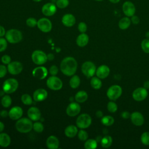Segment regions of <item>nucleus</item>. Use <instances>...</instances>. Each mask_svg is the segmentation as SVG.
<instances>
[{
	"label": "nucleus",
	"mask_w": 149,
	"mask_h": 149,
	"mask_svg": "<svg viewBox=\"0 0 149 149\" xmlns=\"http://www.w3.org/2000/svg\"><path fill=\"white\" fill-rule=\"evenodd\" d=\"M4 127V124L2 122H0V133H1L3 130Z\"/></svg>",
	"instance_id": "55"
},
{
	"label": "nucleus",
	"mask_w": 149,
	"mask_h": 149,
	"mask_svg": "<svg viewBox=\"0 0 149 149\" xmlns=\"http://www.w3.org/2000/svg\"><path fill=\"white\" fill-rule=\"evenodd\" d=\"M27 115L31 120L37 121L41 118V112L38 108L37 107H30L27 111Z\"/></svg>",
	"instance_id": "19"
},
{
	"label": "nucleus",
	"mask_w": 149,
	"mask_h": 149,
	"mask_svg": "<svg viewBox=\"0 0 149 149\" xmlns=\"http://www.w3.org/2000/svg\"><path fill=\"white\" fill-rule=\"evenodd\" d=\"M148 95V92L144 87H139L135 89L132 94L133 99L137 101H141L145 100Z\"/></svg>",
	"instance_id": "12"
},
{
	"label": "nucleus",
	"mask_w": 149,
	"mask_h": 149,
	"mask_svg": "<svg viewBox=\"0 0 149 149\" xmlns=\"http://www.w3.org/2000/svg\"><path fill=\"white\" fill-rule=\"evenodd\" d=\"M146 37H147V38H149V31H147V32L146 33Z\"/></svg>",
	"instance_id": "57"
},
{
	"label": "nucleus",
	"mask_w": 149,
	"mask_h": 149,
	"mask_svg": "<svg viewBox=\"0 0 149 149\" xmlns=\"http://www.w3.org/2000/svg\"><path fill=\"white\" fill-rule=\"evenodd\" d=\"M33 1H34V2H40V1H41L42 0H33Z\"/></svg>",
	"instance_id": "58"
},
{
	"label": "nucleus",
	"mask_w": 149,
	"mask_h": 149,
	"mask_svg": "<svg viewBox=\"0 0 149 149\" xmlns=\"http://www.w3.org/2000/svg\"><path fill=\"white\" fill-rule=\"evenodd\" d=\"M5 38L9 42L16 44L22 40V34L17 29H10L6 32Z\"/></svg>",
	"instance_id": "3"
},
{
	"label": "nucleus",
	"mask_w": 149,
	"mask_h": 149,
	"mask_svg": "<svg viewBox=\"0 0 149 149\" xmlns=\"http://www.w3.org/2000/svg\"><path fill=\"white\" fill-rule=\"evenodd\" d=\"M7 68L5 65H0V78L3 77L7 73Z\"/></svg>",
	"instance_id": "47"
},
{
	"label": "nucleus",
	"mask_w": 149,
	"mask_h": 149,
	"mask_svg": "<svg viewBox=\"0 0 149 149\" xmlns=\"http://www.w3.org/2000/svg\"><path fill=\"white\" fill-rule=\"evenodd\" d=\"M7 69L10 74L13 75H16L19 74L22 71L23 66L20 62L17 61H13L8 64Z\"/></svg>",
	"instance_id": "14"
},
{
	"label": "nucleus",
	"mask_w": 149,
	"mask_h": 149,
	"mask_svg": "<svg viewBox=\"0 0 149 149\" xmlns=\"http://www.w3.org/2000/svg\"><path fill=\"white\" fill-rule=\"evenodd\" d=\"M18 81L13 78H10L6 80L2 85V89L4 93L11 94L14 93L18 87Z\"/></svg>",
	"instance_id": "4"
},
{
	"label": "nucleus",
	"mask_w": 149,
	"mask_h": 149,
	"mask_svg": "<svg viewBox=\"0 0 149 149\" xmlns=\"http://www.w3.org/2000/svg\"><path fill=\"white\" fill-rule=\"evenodd\" d=\"M130 113L128 111H123L121 113V116L124 119H128L130 117Z\"/></svg>",
	"instance_id": "49"
},
{
	"label": "nucleus",
	"mask_w": 149,
	"mask_h": 149,
	"mask_svg": "<svg viewBox=\"0 0 149 149\" xmlns=\"http://www.w3.org/2000/svg\"><path fill=\"white\" fill-rule=\"evenodd\" d=\"M87 29V24L84 22H80L78 24V30L81 33H84Z\"/></svg>",
	"instance_id": "44"
},
{
	"label": "nucleus",
	"mask_w": 149,
	"mask_h": 149,
	"mask_svg": "<svg viewBox=\"0 0 149 149\" xmlns=\"http://www.w3.org/2000/svg\"><path fill=\"white\" fill-rule=\"evenodd\" d=\"M94 1H102L104 0H94Z\"/></svg>",
	"instance_id": "59"
},
{
	"label": "nucleus",
	"mask_w": 149,
	"mask_h": 149,
	"mask_svg": "<svg viewBox=\"0 0 149 149\" xmlns=\"http://www.w3.org/2000/svg\"><path fill=\"white\" fill-rule=\"evenodd\" d=\"M26 24L30 27H34L37 24V20L34 17H29L26 21Z\"/></svg>",
	"instance_id": "42"
},
{
	"label": "nucleus",
	"mask_w": 149,
	"mask_h": 149,
	"mask_svg": "<svg viewBox=\"0 0 149 149\" xmlns=\"http://www.w3.org/2000/svg\"><path fill=\"white\" fill-rule=\"evenodd\" d=\"M46 144L49 149H56L59 147V142L56 137L55 136H49L46 141Z\"/></svg>",
	"instance_id": "23"
},
{
	"label": "nucleus",
	"mask_w": 149,
	"mask_h": 149,
	"mask_svg": "<svg viewBox=\"0 0 149 149\" xmlns=\"http://www.w3.org/2000/svg\"><path fill=\"white\" fill-rule=\"evenodd\" d=\"M33 123L30 119L23 118L17 120L16 123V130L22 133H26L30 132L33 129Z\"/></svg>",
	"instance_id": "2"
},
{
	"label": "nucleus",
	"mask_w": 149,
	"mask_h": 149,
	"mask_svg": "<svg viewBox=\"0 0 149 149\" xmlns=\"http://www.w3.org/2000/svg\"><path fill=\"white\" fill-rule=\"evenodd\" d=\"M47 55V59L49 61H52L54 58V55L52 54H48Z\"/></svg>",
	"instance_id": "52"
},
{
	"label": "nucleus",
	"mask_w": 149,
	"mask_h": 149,
	"mask_svg": "<svg viewBox=\"0 0 149 149\" xmlns=\"http://www.w3.org/2000/svg\"><path fill=\"white\" fill-rule=\"evenodd\" d=\"M81 110V108L79 103L72 102L70 103L66 108V113L69 116H75L78 115Z\"/></svg>",
	"instance_id": "15"
},
{
	"label": "nucleus",
	"mask_w": 149,
	"mask_h": 149,
	"mask_svg": "<svg viewBox=\"0 0 149 149\" xmlns=\"http://www.w3.org/2000/svg\"><path fill=\"white\" fill-rule=\"evenodd\" d=\"M97 147V142L94 139H88L86 140L84 148L86 149H94Z\"/></svg>",
	"instance_id": "32"
},
{
	"label": "nucleus",
	"mask_w": 149,
	"mask_h": 149,
	"mask_svg": "<svg viewBox=\"0 0 149 149\" xmlns=\"http://www.w3.org/2000/svg\"><path fill=\"white\" fill-rule=\"evenodd\" d=\"M131 23V20L129 17L125 16L120 19L118 23V26L121 30H126L129 27Z\"/></svg>",
	"instance_id": "27"
},
{
	"label": "nucleus",
	"mask_w": 149,
	"mask_h": 149,
	"mask_svg": "<svg viewBox=\"0 0 149 149\" xmlns=\"http://www.w3.org/2000/svg\"><path fill=\"white\" fill-rule=\"evenodd\" d=\"M95 114L98 118H102L103 116V113L101 111H97Z\"/></svg>",
	"instance_id": "53"
},
{
	"label": "nucleus",
	"mask_w": 149,
	"mask_h": 149,
	"mask_svg": "<svg viewBox=\"0 0 149 149\" xmlns=\"http://www.w3.org/2000/svg\"><path fill=\"white\" fill-rule=\"evenodd\" d=\"M69 3V0H57L56 1V5L57 8L60 9H64L66 8Z\"/></svg>",
	"instance_id": "37"
},
{
	"label": "nucleus",
	"mask_w": 149,
	"mask_h": 149,
	"mask_svg": "<svg viewBox=\"0 0 149 149\" xmlns=\"http://www.w3.org/2000/svg\"><path fill=\"white\" fill-rule=\"evenodd\" d=\"M122 93V89L120 86L113 85L107 90V95L112 101H115L119 98Z\"/></svg>",
	"instance_id": "5"
},
{
	"label": "nucleus",
	"mask_w": 149,
	"mask_h": 149,
	"mask_svg": "<svg viewBox=\"0 0 149 149\" xmlns=\"http://www.w3.org/2000/svg\"><path fill=\"white\" fill-rule=\"evenodd\" d=\"M23 115V110L21 107L15 106L12 107L9 112V116L12 120L19 119Z\"/></svg>",
	"instance_id": "17"
},
{
	"label": "nucleus",
	"mask_w": 149,
	"mask_h": 149,
	"mask_svg": "<svg viewBox=\"0 0 149 149\" xmlns=\"http://www.w3.org/2000/svg\"><path fill=\"white\" fill-rule=\"evenodd\" d=\"M132 123L136 126H141L144 122V118L143 115L139 112H134L130 115Z\"/></svg>",
	"instance_id": "18"
},
{
	"label": "nucleus",
	"mask_w": 149,
	"mask_h": 149,
	"mask_svg": "<svg viewBox=\"0 0 149 149\" xmlns=\"http://www.w3.org/2000/svg\"><path fill=\"white\" fill-rule=\"evenodd\" d=\"M101 123L107 126H109L114 123V119L109 115L105 116L101 118Z\"/></svg>",
	"instance_id": "33"
},
{
	"label": "nucleus",
	"mask_w": 149,
	"mask_h": 149,
	"mask_svg": "<svg viewBox=\"0 0 149 149\" xmlns=\"http://www.w3.org/2000/svg\"><path fill=\"white\" fill-rule=\"evenodd\" d=\"M33 75L38 79H44L48 74V70L44 66H38L34 68L33 70Z\"/></svg>",
	"instance_id": "16"
},
{
	"label": "nucleus",
	"mask_w": 149,
	"mask_h": 149,
	"mask_svg": "<svg viewBox=\"0 0 149 149\" xmlns=\"http://www.w3.org/2000/svg\"><path fill=\"white\" fill-rule=\"evenodd\" d=\"M56 5L53 3L48 2L44 4L41 8L42 13L46 16H53L56 12Z\"/></svg>",
	"instance_id": "13"
},
{
	"label": "nucleus",
	"mask_w": 149,
	"mask_h": 149,
	"mask_svg": "<svg viewBox=\"0 0 149 149\" xmlns=\"http://www.w3.org/2000/svg\"><path fill=\"white\" fill-rule=\"evenodd\" d=\"M77 68L76 59L70 56L65 58L61 62L60 68L61 72L66 76H71L74 74Z\"/></svg>",
	"instance_id": "1"
},
{
	"label": "nucleus",
	"mask_w": 149,
	"mask_h": 149,
	"mask_svg": "<svg viewBox=\"0 0 149 149\" xmlns=\"http://www.w3.org/2000/svg\"><path fill=\"white\" fill-rule=\"evenodd\" d=\"M10 137L5 133H0V146L6 147L10 144Z\"/></svg>",
	"instance_id": "26"
},
{
	"label": "nucleus",
	"mask_w": 149,
	"mask_h": 149,
	"mask_svg": "<svg viewBox=\"0 0 149 149\" xmlns=\"http://www.w3.org/2000/svg\"><path fill=\"white\" fill-rule=\"evenodd\" d=\"M141 46L143 51L147 54H149V39H144L141 43Z\"/></svg>",
	"instance_id": "38"
},
{
	"label": "nucleus",
	"mask_w": 149,
	"mask_h": 149,
	"mask_svg": "<svg viewBox=\"0 0 149 149\" xmlns=\"http://www.w3.org/2000/svg\"><path fill=\"white\" fill-rule=\"evenodd\" d=\"M62 23L66 27H72L76 23V18L72 14L66 13L63 16Z\"/></svg>",
	"instance_id": "22"
},
{
	"label": "nucleus",
	"mask_w": 149,
	"mask_h": 149,
	"mask_svg": "<svg viewBox=\"0 0 149 149\" xmlns=\"http://www.w3.org/2000/svg\"><path fill=\"white\" fill-rule=\"evenodd\" d=\"M80 83V79L79 77L77 75H73L69 81L70 86L72 88H77L79 86Z\"/></svg>",
	"instance_id": "30"
},
{
	"label": "nucleus",
	"mask_w": 149,
	"mask_h": 149,
	"mask_svg": "<svg viewBox=\"0 0 149 149\" xmlns=\"http://www.w3.org/2000/svg\"><path fill=\"white\" fill-rule=\"evenodd\" d=\"M33 62L36 65H42L45 63L47 59V55L41 50L34 51L31 55Z\"/></svg>",
	"instance_id": "8"
},
{
	"label": "nucleus",
	"mask_w": 149,
	"mask_h": 149,
	"mask_svg": "<svg viewBox=\"0 0 149 149\" xmlns=\"http://www.w3.org/2000/svg\"><path fill=\"white\" fill-rule=\"evenodd\" d=\"M88 98L87 93L85 91H78L74 97L76 102L79 103H82L85 102Z\"/></svg>",
	"instance_id": "28"
},
{
	"label": "nucleus",
	"mask_w": 149,
	"mask_h": 149,
	"mask_svg": "<svg viewBox=\"0 0 149 149\" xmlns=\"http://www.w3.org/2000/svg\"><path fill=\"white\" fill-rule=\"evenodd\" d=\"M144 87L146 89L149 88V81H146L144 83Z\"/></svg>",
	"instance_id": "54"
},
{
	"label": "nucleus",
	"mask_w": 149,
	"mask_h": 149,
	"mask_svg": "<svg viewBox=\"0 0 149 149\" xmlns=\"http://www.w3.org/2000/svg\"><path fill=\"white\" fill-rule=\"evenodd\" d=\"M6 39H5L2 37H0V52L4 51L8 46Z\"/></svg>",
	"instance_id": "43"
},
{
	"label": "nucleus",
	"mask_w": 149,
	"mask_h": 149,
	"mask_svg": "<svg viewBox=\"0 0 149 149\" xmlns=\"http://www.w3.org/2000/svg\"><path fill=\"white\" fill-rule=\"evenodd\" d=\"M1 61L3 64L8 65L11 62V58L8 55H4L1 58Z\"/></svg>",
	"instance_id": "45"
},
{
	"label": "nucleus",
	"mask_w": 149,
	"mask_h": 149,
	"mask_svg": "<svg viewBox=\"0 0 149 149\" xmlns=\"http://www.w3.org/2000/svg\"><path fill=\"white\" fill-rule=\"evenodd\" d=\"M78 133L77 128L74 125H69L66 127L65 129V135L70 138L74 137L76 136Z\"/></svg>",
	"instance_id": "25"
},
{
	"label": "nucleus",
	"mask_w": 149,
	"mask_h": 149,
	"mask_svg": "<svg viewBox=\"0 0 149 149\" xmlns=\"http://www.w3.org/2000/svg\"><path fill=\"white\" fill-rule=\"evenodd\" d=\"M33 129L35 132L37 133H41L44 130V126L41 122H36L33 125Z\"/></svg>",
	"instance_id": "40"
},
{
	"label": "nucleus",
	"mask_w": 149,
	"mask_h": 149,
	"mask_svg": "<svg viewBox=\"0 0 149 149\" xmlns=\"http://www.w3.org/2000/svg\"><path fill=\"white\" fill-rule=\"evenodd\" d=\"M112 143V139L110 136H104L101 140V146L104 148L109 147Z\"/></svg>",
	"instance_id": "31"
},
{
	"label": "nucleus",
	"mask_w": 149,
	"mask_h": 149,
	"mask_svg": "<svg viewBox=\"0 0 149 149\" xmlns=\"http://www.w3.org/2000/svg\"><path fill=\"white\" fill-rule=\"evenodd\" d=\"M12 104V99L8 95H4L1 99V104L4 108H8Z\"/></svg>",
	"instance_id": "34"
},
{
	"label": "nucleus",
	"mask_w": 149,
	"mask_h": 149,
	"mask_svg": "<svg viewBox=\"0 0 149 149\" xmlns=\"http://www.w3.org/2000/svg\"><path fill=\"white\" fill-rule=\"evenodd\" d=\"M108 1L112 3H118L120 2V0H108Z\"/></svg>",
	"instance_id": "56"
},
{
	"label": "nucleus",
	"mask_w": 149,
	"mask_h": 149,
	"mask_svg": "<svg viewBox=\"0 0 149 149\" xmlns=\"http://www.w3.org/2000/svg\"><path fill=\"white\" fill-rule=\"evenodd\" d=\"M81 71L87 77H93L96 72L95 65L92 62L86 61L81 66Z\"/></svg>",
	"instance_id": "7"
},
{
	"label": "nucleus",
	"mask_w": 149,
	"mask_h": 149,
	"mask_svg": "<svg viewBox=\"0 0 149 149\" xmlns=\"http://www.w3.org/2000/svg\"><path fill=\"white\" fill-rule=\"evenodd\" d=\"M0 116L2 118H6L9 116V112L6 110H2L0 112Z\"/></svg>",
	"instance_id": "50"
},
{
	"label": "nucleus",
	"mask_w": 149,
	"mask_h": 149,
	"mask_svg": "<svg viewBox=\"0 0 149 149\" xmlns=\"http://www.w3.org/2000/svg\"><path fill=\"white\" fill-rule=\"evenodd\" d=\"M76 125L80 129L88 127L91 123V118L87 113H83L79 115L76 119Z\"/></svg>",
	"instance_id": "6"
},
{
	"label": "nucleus",
	"mask_w": 149,
	"mask_h": 149,
	"mask_svg": "<svg viewBox=\"0 0 149 149\" xmlns=\"http://www.w3.org/2000/svg\"><path fill=\"white\" fill-rule=\"evenodd\" d=\"M90 84L93 88H94L95 90H98L102 86V82L99 77H93L91 79Z\"/></svg>",
	"instance_id": "29"
},
{
	"label": "nucleus",
	"mask_w": 149,
	"mask_h": 149,
	"mask_svg": "<svg viewBox=\"0 0 149 149\" xmlns=\"http://www.w3.org/2000/svg\"><path fill=\"white\" fill-rule=\"evenodd\" d=\"M122 10L126 16L131 17L135 14L136 7L132 2L126 1L122 5Z\"/></svg>",
	"instance_id": "11"
},
{
	"label": "nucleus",
	"mask_w": 149,
	"mask_h": 149,
	"mask_svg": "<svg viewBox=\"0 0 149 149\" xmlns=\"http://www.w3.org/2000/svg\"><path fill=\"white\" fill-rule=\"evenodd\" d=\"M141 143L145 146H149V132H144L140 137Z\"/></svg>",
	"instance_id": "36"
},
{
	"label": "nucleus",
	"mask_w": 149,
	"mask_h": 149,
	"mask_svg": "<svg viewBox=\"0 0 149 149\" xmlns=\"http://www.w3.org/2000/svg\"><path fill=\"white\" fill-rule=\"evenodd\" d=\"M47 85L49 88L52 90H59L62 87V81L55 76L49 77L47 80Z\"/></svg>",
	"instance_id": "9"
},
{
	"label": "nucleus",
	"mask_w": 149,
	"mask_h": 149,
	"mask_svg": "<svg viewBox=\"0 0 149 149\" xmlns=\"http://www.w3.org/2000/svg\"><path fill=\"white\" fill-rule=\"evenodd\" d=\"M38 28L44 33H48L52 29V23L47 18L42 17L37 21Z\"/></svg>",
	"instance_id": "10"
},
{
	"label": "nucleus",
	"mask_w": 149,
	"mask_h": 149,
	"mask_svg": "<svg viewBox=\"0 0 149 149\" xmlns=\"http://www.w3.org/2000/svg\"><path fill=\"white\" fill-rule=\"evenodd\" d=\"M78 137L81 141H86L88 139V133L82 129L78 132Z\"/></svg>",
	"instance_id": "41"
},
{
	"label": "nucleus",
	"mask_w": 149,
	"mask_h": 149,
	"mask_svg": "<svg viewBox=\"0 0 149 149\" xmlns=\"http://www.w3.org/2000/svg\"><path fill=\"white\" fill-rule=\"evenodd\" d=\"M48 96L47 91L43 88H38L33 93V99L35 101H42L47 98Z\"/></svg>",
	"instance_id": "20"
},
{
	"label": "nucleus",
	"mask_w": 149,
	"mask_h": 149,
	"mask_svg": "<svg viewBox=\"0 0 149 149\" xmlns=\"http://www.w3.org/2000/svg\"><path fill=\"white\" fill-rule=\"evenodd\" d=\"M49 72L52 76H56L58 73V68L56 65H52L49 68Z\"/></svg>",
	"instance_id": "46"
},
{
	"label": "nucleus",
	"mask_w": 149,
	"mask_h": 149,
	"mask_svg": "<svg viewBox=\"0 0 149 149\" xmlns=\"http://www.w3.org/2000/svg\"><path fill=\"white\" fill-rule=\"evenodd\" d=\"M110 72V70L108 66L105 65L100 66L97 69H96V75L100 79H105L108 76Z\"/></svg>",
	"instance_id": "21"
},
{
	"label": "nucleus",
	"mask_w": 149,
	"mask_h": 149,
	"mask_svg": "<svg viewBox=\"0 0 149 149\" xmlns=\"http://www.w3.org/2000/svg\"><path fill=\"white\" fill-rule=\"evenodd\" d=\"M107 109L110 112L114 113L118 109V105L115 102L113 101H110L107 104Z\"/></svg>",
	"instance_id": "39"
},
{
	"label": "nucleus",
	"mask_w": 149,
	"mask_h": 149,
	"mask_svg": "<svg viewBox=\"0 0 149 149\" xmlns=\"http://www.w3.org/2000/svg\"><path fill=\"white\" fill-rule=\"evenodd\" d=\"M89 38L87 34L85 33H81L78 36L76 39V44L80 47H85L88 42Z\"/></svg>",
	"instance_id": "24"
},
{
	"label": "nucleus",
	"mask_w": 149,
	"mask_h": 149,
	"mask_svg": "<svg viewBox=\"0 0 149 149\" xmlns=\"http://www.w3.org/2000/svg\"><path fill=\"white\" fill-rule=\"evenodd\" d=\"M5 34H6V32L4 27L2 26H0V37H3V36L5 35Z\"/></svg>",
	"instance_id": "51"
},
{
	"label": "nucleus",
	"mask_w": 149,
	"mask_h": 149,
	"mask_svg": "<svg viewBox=\"0 0 149 149\" xmlns=\"http://www.w3.org/2000/svg\"><path fill=\"white\" fill-rule=\"evenodd\" d=\"M130 20H131V22L134 24H137L139 23L140 22V18L136 16V15H133L132 16L130 17Z\"/></svg>",
	"instance_id": "48"
},
{
	"label": "nucleus",
	"mask_w": 149,
	"mask_h": 149,
	"mask_svg": "<svg viewBox=\"0 0 149 149\" xmlns=\"http://www.w3.org/2000/svg\"><path fill=\"white\" fill-rule=\"evenodd\" d=\"M21 100L22 102L27 105H29L31 104L33 101H32V98L29 94H23L21 97Z\"/></svg>",
	"instance_id": "35"
}]
</instances>
